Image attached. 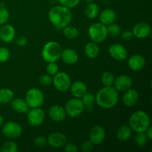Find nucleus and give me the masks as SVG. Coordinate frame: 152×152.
<instances>
[{"label": "nucleus", "instance_id": "bb28decb", "mask_svg": "<svg viewBox=\"0 0 152 152\" xmlns=\"http://www.w3.org/2000/svg\"><path fill=\"white\" fill-rule=\"evenodd\" d=\"M83 103L84 105L85 109L87 111H91L93 110L94 105L95 102H96V99H95V96L91 92H86V94L81 98Z\"/></svg>", "mask_w": 152, "mask_h": 152}, {"label": "nucleus", "instance_id": "aec40b11", "mask_svg": "<svg viewBox=\"0 0 152 152\" xmlns=\"http://www.w3.org/2000/svg\"><path fill=\"white\" fill-rule=\"evenodd\" d=\"M60 58L67 65H74L78 61L79 55L74 49L66 48L62 50Z\"/></svg>", "mask_w": 152, "mask_h": 152}, {"label": "nucleus", "instance_id": "dca6fc26", "mask_svg": "<svg viewBox=\"0 0 152 152\" xmlns=\"http://www.w3.org/2000/svg\"><path fill=\"white\" fill-rule=\"evenodd\" d=\"M145 57L140 54H134L130 56L128 61V65L131 70L134 71H142L145 66Z\"/></svg>", "mask_w": 152, "mask_h": 152}, {"label": "nucleus", "instance_id": "412c9836", "mask_svg": "<svg viewBox=\"0 0 152 152\" xmlns=\"http://www.w3.org/2000/svg\"><path fill=\"white\" fill-rule=\"evenodd\" d=\"M70 88H71V92L74 97L80 98V99H81L88 91L86 85L83 81H80V80L73 83L71 85Z\"/></svg>", "mask_w": 152, "mask_h": 152}, {"label": "nucleus", "instance_id": "a19ab883", "mask_svg": "<svg viewBox=\"0 0 152 152\" xmlns=\"http://www.w3.org/2000/svg\"><path fill=\"white\" fill-rule=\"evenodd\" d=\"M65 151L66 152H77L78 147L74 142H68L65 144Z\"/></svg>", "mask_w": 152, "mask_h": 152}, {"label": "nucleus", "instance_id": "2eb2a0df", "mask_svg": "<svg viewBox=\"0 0 152 152\" xmlns=\"http://www.w3.org/2000/svg\"><path fill=\"white\" fill-rule=\"evenodd\" d=\"M132 33L135 37L138 39H145L151 34V28L146 22H139L134 26Z\"/></svg>", "mask_w": 152, "mask_h": 152}, {"label": "nucleus", "instance_id": "2f4dec72", "mask_svg": "<svg viewBox=\"0 0 152 152\" xmlns=\"http://www.w3.org/2000/svg\"><path fill=\"white\" fill-rule=\"evenodd\" d=\"M148 137L145 132H139L137 133L134 137V142L137 146L143 147L147 144Z\"/></svg>", "mask_w": 152, "mask_h": 152}, {"label": "nucleus", "instance_id": "f257e3e1", "mask_svg": "<svg viewBox=\"0 0 152 152\" xmlns=\"http://www.w3.org/2000/svg\"><path fill=\"white\" fill-rule=\"evenodd\" d=\"M48 19L53 26L59 29H62L71 23L72 13L68 7L62 5H56L50 9Z\"/></svg>", "mask_w": 152, "mask_h": 152}, {"label": "nucleus", "instance_id": "f8f14e48", "mask_svg": "<svg viewBox=\"0 0 152 152\" xmlns=\"http://www.w3.org/2000/svg\"><path fill=\"white\" fill-rule=\"evenodd\" d=\"M105 138V131L101 126H94L89 132V140L94 145H99Z\"/></svg>", "mask_w": 152, "mask_h": 152}, {"label": "nucleus", "instance_id": "72a5a7b5", "mask_svg": "<svg viewBox=\"0 0 152 152\" xmlns=\"http://www.w3.org/2000/svg\"><path fill=\"white\" fill-rule=\"evenodd\" d=\"M46 71L49 75L54 76L55 74L59 72V66L56 63V62H48L47 67H46Z\"/></svg>", "mask_w": 152, "mask_h": 152}, {"label": "nucleus", "instance_id": "ddd939ff", "mask_svg": "<svg viewBox=\"0 0 152 152\" xmlns=\"http://www.w3.org/2000/svg\"><path fill=\"white\" fill-rule=\"evenodd\" d=\"M109 54L111 57L117 61H123L127 58L128 51L126 48L120 43L111 45L109 48Z\"/></svg>", "mask_w": 152, "mask_h": 152}, {"label": "nucleus", "instance_id": "37998d69", "mask_svg": "<svg viewBox=\"0 0 152 152\" xmlns=\"http://www.w3.org/2000/svg\"><path fill=\"white\" fill-rule=\"evenodd\" d=\"M134 35L132 31H126L123 33L122 34V38L123 39H124L125 41H130L132 39Z\"/></svg>", "mask_w": 152, "mask_h": 152}, {"label": "nucleus", "instance_id": "393cba45", "mask_svg": "<svg viewBox=\"0 0 152 152\" xmlns=\"http://www.w3.org/2000/svg\"><path fill=\"white\" fill-rule=\"evenodd\" d=\"M85 53L90 59H95L99 53V48L97 43L90 42L85 46Z\"/></svg>", "mask_w": 152, "mask_h": 152}, {"label": "nucleus", "instance_id": "9b49d317", "mask_svg": "<svg viewBox=\"0 0 152 152\" xmlns=\"http://www.w3.org/2000/svg\"><path fill=\"white\" fill-rule=\"evenodd\" d=\"M66 142V136L62 132H53L47 138V143L54 148H62Z\"/></svg>", "mask_w": 152, "mask_h": 152}, {"label": "nucleus", "instance_id": "4c0bfd02", "mask_svg": "<svg viewBox=\"0 0 152 152\" xmlns=\"http://www.w3.org/2000/svg\"><path fill=\"white\" fill-rule=\"evenodd\" d=\"M53 81V79H52L51 76L49 75V74H42L41 76L39 78V83L42 85V86H50L52 83Z\"/></svg>", "mask_w": 152, "mask_h": 152}, {"label": "nucleus", "instance_id": "c85d7f7f", "mask_svg": "<svg viewBox=\"0 0 152 152\" xmlns=\"http://www.w3.org/2000/svg\"><path fill=\"white\" fill-rule=\"evenodd\" d=\"M63 29V34L68 39H75L79 36V31L77 28L73 26L67 25L66 27L62 28Z\"/></svg>", "mask_w": 152, "mask_h": 152}, {"label": "nucleus", "instance_id": "6e6552de", "mask_svg": "<svg viewBox=\"0 0 152 152\" xmlns=\"http://www.w3.org/2000/svg\"><path fill=\"white\" fill-rule=\"evenodd\" d=\"M52 83L56 90L64 92L68 91L71 87V79L67 73L58 72L53 76Z\"/></svg>", "mask_w": 152, "mask_h": 152}, {"label": "nucleus", "instance_id": "423d86ee", "mask_svg": "<svg viewBox=\"0 0 152 152\" xmlns=\"http://www.w3.org/2000/svg\"><path fill=\"white\" fill-rule=\"evenodd\" d=\"M25 99L30 108H39L44 103L45 96L41 90L34 88L27 91Z\"/></svg>", "mask_w": 152, "mask_h": 152}, {"label": "nucleus", "instance_id": "20e7f679", "mask_svg": "<svg viewBox=\"0 0 152 152\" xmlns=\"http://www.w3.org/2000/svg\"><path fill=\"white\" fill-rule=\"evenodd\" d=\"M62 48L57 42L50 41L46 43L42 50V56L45 62H53L59 60L61 57Z\"/></svg>", "mask_w": 152, "mask_h": 152}, {"label": "nucleus", "instance_id": "9d476101", "mask_svg": "<svg viewBox=\"0 0 152 152\" xmlns=\"http://www.w3.org/2000/svg\"><path fill=\"white\" fill-rule=\"evenodd\" d=\"M28 122L32 126H39L44 123L45 120V113L40 107L39 108H33L28 111Z\"/></svg>", "mask_w": 152, "mask_h": 152}, {"label": "nucleus", "instance_id": "ea45409f", "mask_svg": "<svg viewBox=\"0 0 152 152\" xmlns=\"http://www.w3.org/2000/svg\"><path fill=\"white\" fill-rule=\"evenodd\" d=\"M94 148V144L90 140H86L83 142L81 145V150L83 152H91Z\"/></svg>", "mask_w": 152, "mask_h": 152}, {"label": "nucleus", "instance_id": "5701e85b", "mask_svg": "<svg viewBox=\"0 0 152 152\" xmlns=\"http://www.w3.org/2000/svg\"><path fill=\"white\" fill-rule=\"evenodd\" d=\"M117 15L115 11L111 8L102 10L99 14V21L105 25H108L115 22Z\"/></svg>", "mask_w": 152, "mask_h": 152}, {"label": "nucleus", "instance_id": "4be33fe9", "mask_svg": "<svg viewBox=\"0 0 152 152\" xmlns=\"http://www.w3.org/2000/svg\"><path fill=\"white\" fill-rule=\"evenodd\" d=\"M11 107L16 112L25 114L29 111L30 107L25 99L20 97L13 98L11 100Z\"/></svg>", "mask_w": 152, "mask_h": 152}, {"label": "nucleus", "instance_id": "79ce46f5", "mask_svg": "<svg viewBox=\"0 0 152 152\" xmlns=\"http://www.w3.org/2000/svg\"><path fill=\"white\" fill-rule=\"evenodd\" d=\"M16 42L19 47H25L28 44V39L25 37H19L16 39Z\"/></svg>", "mask_w": 152, "mask_h": 152}, {"label": "nucleus", "instance_id": "f03ea898", "mask_svg": "<svg viewBox=\"0 0 152 152\" xmlns=\"http://www.w3.org/2000/svg\"><path fill=\"white\" fill-rule=\"evenodd\" d=\"M96 103L105 109H110L117 105L119 100L117 91L112 86H105L95 96Z\"/></svg>", "mask_w": 152, "mask_h": 152}, {"label": "nucleus", "instance_id": "a18cd8bd", "mask_svg": "<svg viewBox=\"0 0 152 152\" xmlns=\"http://www.w3.org/2000/svg\"><path fill=\"white\" fill-rule=\"evenodd\" d=\"M3 123H4V118H3L2 116L0 114V126H2Z\"/></svg>", "mask_w": 152, "mask_h": 152}, {"label": "nucleus", "instance_id": "7c9ffc66", "mask_svg": "<svg viewBox=\"0 0 152 152\" xmlns=\"http://www.w3.org/2000/svg\"><path fill=\"white\" fill-rule=\"evenodd\" d=\"M114 79H115V77L112 73L106 71V72L102 74V77H101V81H102V85L104 86H112L114 84Z\"/></svg>", "mask_w": 152, "mask_h": 152}, {"label": "nucleus", "instance_id": "f704fd0d", "mask_svg": "<svg viewBox=\"0 0 152 152\" xmlns=\"http://www.w3.org/2000/svg\"><path fill=\"white\" fill-rule=\"evenodd\" d=\"M10 13L4 7H0V25H4L8 21Z\"/></svg>", "mask_w": 152, "mask_h": 152}, {"label": "nucleus", "instance_id": "cd10ccee", "mask_svg": "<svg viewBox=\"0 0 152 152\" xmlns=\"http://www.w3.org/2000/svg\"><path fill=\"white\" fill-rule=\"evenodd\" d=\"M14 98V93L10 88L0 89V103L7 104Z\"/></svg>", "mask_w": 152, "mask_h": 152}, {"label": "nucleus", "instance_id": "a878e982", "mask_svg": "<svg viewBox=\"0 0 152 152\" xmlns=\"http://www.w3.org/2000/svg\"><path fill=\"white\" fill-rule=\"evenodd\" d=\"M99 13V7L97 4L94 2L88 3L87 5L85 7V15L86 17L90 19H95L98 16Z\"/></svg>", "mask_w": 152, "mask_h": 152}, {"label": "nucleus", "instance_id": "4468645a", "mask_svg": "<svg viewBox=\"0 0 152 152\" xmlns=\"http://www.w3.org/2000/svg\"><path fill=\"white\" fill-rule=\"evenodd\" d=\"M132 79L126 74L120 75L114 79V88L117 91H125L130 88L132 86Z\"/></svg>", "mask_w": 152, "mask_h": 152}, {"label": "nucleus", "instance_id": "c03bdc74", "mask_svg": "<svg viewBox=\"0 0 152 152\" xmlns=\"http://www.w3.org/2000/svg\"><path fill=\"white\" fill-rule=\"evenodd\" d=\"M145 134H146L147 137H148V140L152 139V126H150L148 129H146V131L145 132Z\"/></svg>", "mask_w": 152, "mask_h": 152}, {"label": "nucleus", "instance_id": "0eeeda50", "mask_svg": "<svg viewBox=\"0 0 152 152\" xmlns=\"http://www.w3.org/2000/svg\"><path fill=\"white\" fill-rule=\"evenodd\" d=\"M67 115L72 118L79 117L85 110L83 101L80 98L74 97L70 99L65 104V107Z\"/></svg>", "mask_w": 152, "mask_h": 152}, {"label": "nucleus", "instance_id": "b1692460", "mask_svg": "<svg viewBox=\"0 0 152 152\" xmlns=\"http://www.w3.org/2000/svg\"><path fill=\"white\" fill-rule=\"evenodd\" d=\"M132 130L130 126H127V125H123L117 129L116 137L118 140L121 141V142H126L132 137Z\"/></svg>", "mask_w": 152, "mask_h": 152}, {"label": "nucleus", "instance_id": "c9c22d12", "mask_svg": "<svg viewBox=\"0 0 152 152\" xmlns=\"http://www.w3.org/2000/svg\"><path fill=\"white\" fill-rule=\"evenodd\" d=\"M10 52L7 48L0 47V62L3 63L10 59Z\"/></svg>", "mask_w": 152, "mask_h": 152}, {"label": "nucleus", "instance_id": "e433bc0d", "mask_svg": "<svg viewBox=\"0 0 152 152\" xmlns=\"http://www.w3.org/2000/svg\"><path fill=\"white\" fill-rule=\"evenodd\" d=\"M80 0H58L61 5L68 7L69 9L77 7L80 3Z\"/></svg>", "mask_w": 152, "mask_h": 152}, {"label": "nucleus", "instance_id": "58836bf2", "mask_svg": "<svg viewBox=\"0 0 152 152\" xmlns=\"http://www.w3.org/2000/svg\"><path fill=\"white\" fill-rule=\"evenodd\" d=\"M34 144L38 148H44L47 144V138H45V137L42 136V135L37 136L34 139Z\"/></svg>", "mask_w": 152, "mask_h": 152}, {"label": "nucleus", "instance_id": "473e14b6", "mask_svg": "<svg viewBox=\"0 0 152 152\" xmlns=\"http://www.w3.org/2000/svg\"><path fill=\"white\" fill-rule=\"evenodd\" d=\"M106 28L107 34H108V36H110V37H116L120 35V32H121L120 27L117 24H114V22L108 25V26L106 27Z\"/></svg>", "mask_w": 152, "mask_h": 152}, {"label": "nucleus", "instance_id": "a211bd4d", "mask_svg": "<svg viewBox=\"0 0 152 152\" xmlns=\"http://www.w3.org/2000/svg\"><path fill=\"white\" fill-rule=\"evenodd\" d=\"M16 37V30L11 25H2L0 28V39L2 42L9 43L13 41Z\"/></svg>", "mask_w": 152, "mask_h": 152}, {"label": "nucleus", "instance_id": "1a4fd4ad", "mask_svg": "<svg viewBox=\"0 0 152 152\" xmlns=\"http://www.w3.org/2000/svg\"><path fill=\"white\" fill-rule=\"evenodd\" d=\"M2 133L9 139H16L22 133V129L19 123L13 121L7 122L2 126Z\"/></svg>", "mask_w": 152, "mask_h": 152}, {"label": "nucleus", "instance_id": "6ab92c4d", "mask_svg": "<svg viewBox=\"0 0 152 152\" xmlns=\"http://www.w3.org/2000/svg\"><path fill=\"white\" fill-rule=\"evenodd\" d=\"M139 94L136 90L129 88L125 91L123 96V102L124 105L127 107H133L137 103L139 100Z\"/></svg>", "mask_w": 152, "mask_h": 152}, {"label": "nucleus", "instance_id": "c756f323", "mask_svg": "<svg viewBox=\"0 0 152 152\" xmlns=\"http://www.w3.org/2000/svg\"><path fill=\"white\" fill-rule=\"evenodd\" d=\"M19 148L17 144L13 141H7L5 142L0 148L1 152H18Z\"/></svg>", "mask_w": 152, "mask_h": 152}, {"label": "nucleus", "instance_id": "7ed1b4c3", "mask_svg": "<svg viewBox=\"0 0 152 152\" xmlns=\"http://www.w3.org/2000/svg\"><path fill=\"white\" fill-rule=\"evenodd\" d=\"M129 125L133 132L136 133L145 132L151 126L149 115L144 111H137L134 112L129 118Z\"/></svg>", "mask_w": 152, "mask_h": 152}, {"label": "nucleus", "instance_id": "49530a36", "mask_svg": "<svg viewBox=\"0 0 152 152\" xmlns=\"http://www.w3.org/2000/svg\"><path fill=\"white\" fill-rule=\"evenodd\" d=\"M85 1H86L87 3H89V2H92L94 0H85Z\"/></svg>", "mask_w": 152, "mask_h": 152}, {"label": "nucleus", "instance_id": "39448f33", "mask_svg": "<svg viewBox=\"0 0 152 152\" xmlns=\"http://www.w3.org/2000/svg\"><path fill=\"white\" fill-rule=\"evenodd\" d=\"M88 34L91 40L96 43L102 42L108 37L106 26L101 22H95L92 24L89 27Z\"/></svg>", "mask_w": 152, "mask_h": 152}, {"label": "nucleus", "instance_id": "f3484780", "mask_svg": "<svg viewBox=\"0 0 152 152\" xmlns=\"http://www.w3.org/2000/svg\"><path fill=\"white\" fill-rule=\"evenodd\" d=\"M48 116L53 121L62 122L66 118V111L65 108L59 105H53L48 110Z\"/></svg>", "mask_w": 152, "mask_h": 152}]
</instances>
